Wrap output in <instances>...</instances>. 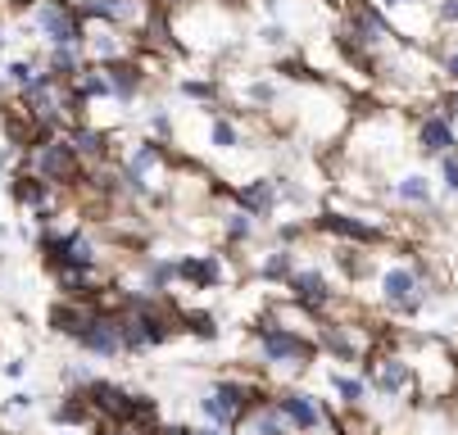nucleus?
<instances>
[{"instance_id":"1","label":"nucleus","mask_w":458,"mask_h":435,"mask_svg":"<svg viewBox=\"0 0 458 435\" xmlns=\"http://www.w3.org/2000/svg\"><path fill=\"white\" fill-rule=\"evenodd\" d=\"M123 181H127V191L141 196V200H164L173 186H177V172H173V163H168L164 141H146V146H137L132 155H127Z\"/></svg>"},{"instance_id":"2","label":"nucleus","mask_w":458,"mask_h":435,"mask_svg":"<svg viewBox=\"0 0 458 435\" xmlns=\"http://www.w3.org/2000/svg\"><path fill=\"white\" fill-rule=\"evenodd\" d=\"M254 349H259V358H264L268 367H309L313 354H318V340L264 318L254 327Z\"/></svg>"},{"instance_id":"3","label":"nucleus","mask_w":458,"mask_h":435,"mask_svg":"<svg viewBox=\"0 0 458 435\" xmlns=\"http://www.w3.org/2000/svg\"><path fill=\"white\" fill-rule=\"evenodd\" d=\"M28 23L37 28V37H46V46H73L87 37V19L73 0H32Z\"/></svg>"},{"instance_id":"4","label":"nucleus","mask_w":458,"mask_h":435,"mask_svg":"<svg viewBox=\"0 0 458 435\" xmlns=\"http://www.w3.org/2000/svg\"><path fill=\"white\" fill-rule=\"evenodd\" d=\"M377 295L390 314H418L427 304V272L413 268V264H390L377 277Z\"/></svg>"},{"instance_id":"5","label":"nucleus","mask_w":458,"mask_h":435,"mask_svg":"<svg viewBox=\"0 0 458 435\" xmlns=\"http://www.w3.org/2000/svg\"><path fill=\"white\" fill-rule=\"evenodd\" d=\"M254 404H264V395H259L254 386H245V381H218V386L200 399L205 417L218 422V426H232V431L241 426V417H245Z\"/></svg>"},{"instance_id":"6","label":"nucleus","mask_w":458,"mask_h":435,"mask_svg":"<svg viewBox=\"0 0 458 435\" xmlns=\"http://www.w3.org/2000/svg\"><path fill=\"white\" fill-rule=\"evenodd\" d=\"M82 46H87L91 64H118V59H137V46H141V41H137V32H127V28H118V23L91 19Z\"/></svg>"},{"instance_id":"7","label":"nucleus","mask_w":458,"mask_h":435,"mask_svg":"<svg viewBox=\"0 0 458 435\" xmlns=\"http://www.w3.org/2000/svg\"><path fill=\"white\" fill-rule=\"evenodd\" d=\"M286 290H291L295 304L313 308V314H322V308L336 304V290H332V281H327L322 268H295V272L286 277Z\"/></svg>"},{"instance_id":"8","label":"nucleus","mask_w":458,"mask_h":435,"mask_svg":"<svg viewBox=\"0 0 458 435\" xmlns=\"http://www.w3.org/2000/svg\"><path fill=\"white\" fill-rule=\"evenodd\" d=\"M413 141H418V150H422V155L440 159V155L458 150V128H454V118H445V113L436 109V113H422V118H418Z\"/></svg>"},{"instance_id":"9","label":"nucleus","mask_w":458,"mask_h":435,"mask_svg":"<svg viewBox=\"0 0 458 435\" xmlns=\"http://www.w3.org/2000/svg\"><path fill=\"white\" fill-rule=\"evenodd\" d=\"M78 340H82V349H91L100 358H114V354H123V318L118 314H100L96 308Z\"/></svg>"},{"instance_id":"10","label":"nucleus","mask_w":458,"mask_h":435,"mask_svg":"<svg viewBox=\"0 0 458 435\" xmlns=\"http://www.w3.org/2000/svg\"><path fill=\"white\" fill-rule=\"evenodd\" d=\"M232 200H236V209H245V213H254V218H268V213L277 209V200H282V181L254 177V181L236 186V191H232Z\"/></svg>"},{"instance_id":"11","label":"nucleus","mask_w":458,"mask_h":435,"mask_svg":"<svg viewBox=\"0 0 458 435\" xmlns=\"http://www.w3.org/2000/svg\"><path fill=\"white\" fill-rule=\"evenodd\" d=\"M177 277H182L191 290H214V286L227 277V268H223L218 255H186V259H177Z\"/></svg>"},{"instance_id":"12","label":"nucleus","mask_w":458,"mask_h":435,"mask_svg":"<svg viewBox=\"0 0 458 435\" xmlns=\"http://www.w3.org/2000/svg\"><path fill=\"white\" fill-rule=\"evenodd\" d=\"M87 395H91V408H96L100 417H109V422H132V399H137V395H127V390H118V386H109V381H91Z\"/></svg>"},{"instance_id":"13","label":"nucleus","mask_w":458,"mask_h":435,"mask_svg":"<svg viewBox=\"0 0 458 435\" xmlns=\"http://www.w3.org/2000/svg\"><path fill=\"white\" fill-rule=\"evenodd\" d=\"M277 408L286 413V422L300 431V435H309V431H318L327 417H322V408H318V399L313 395H304V390H286L282 399H277Z\"/></svg>"},{"instance_id":"14","label":"nucleus","mask_w":458,"mask_h":435,"mask_svg":"<svg viewBox=\"0 0 458 435\" xmlns=\"http://www.w3.org/2000/svg\"><path fill=\"white\" fill-rule=\"evenodd\" d=\"M368 377L377 381L381 395H404L413 386V363L409 358H377V367L368 363Z\"/></svg>"},{"instance_id":"15","label":"nucleus","mask_w":458,"mask_h":435,"mask_svg":"<svg viewBox=\"0 0 458 435\" xmlns=\"http://www.w3.org/2000/svg\"><path fill=\"white\" fill-rule=\"evenodd\" d=\"M295 426L286 422V413L277 408V404H254L245 417H241V426H236V435H291Z\"/></svg>"},{"instance_id":"16","label":"nucleus","mask_w":458,"mask_h":435,"mask_svg":"<svg viewBox=\"0 0 458 435\" xmlns=\"http://www.w3.org/2000/svg\"><path fill=\"white\" fill-rule=\"evenodd\" d=\"M109 69V87H114V100H137L141 87H146V69L137 64V59H118V64H105Z\"/></svg>"},{"instance_id":"17","label":"nucleus","mask_w":458,"mask_h":435,"mask_svg":"<svg viewBox=\"0 0 458 435\" xmlns=\"http://www.w3.org/2000/svg\"><path fill=\"white\" fill-rule=\"evenodd\" d=\"M82 69H87V46H82V41H73V46H50L46 73H55V78H64V82H73Z\"/></svg>"},{"instance_id":"18","label":"nucleus","mask_w":458,"mask_h":435,"mask_svg":"<svg viewBox=\"0 0 458 435\" xmlns=\"http://www.w3.org/2000/svg\"><path fill=\"white\" fill-rule=\"evenodd\" d=\"M395 200H400V205H413V209H431V200H436L431 177H422V172H404V177L395 181Z\"/></svg>"},{"instance_id":"19","label":"nucleus","mask_w":458,"mask_h":435,"mask_svg":"<svg viewBox=\"0 0 458 435\" xmlns=\"http://www.w3.org/2000/svg\"><path fill=\"white\" fill-rule=\"evenodd\" d=\"M69 137H73V146H78L82 163H100V159H109V137H105L100 128H91V122H78V128H73Z\"/></svg>"},{"instance_id":"20","label":"nucleus","mask_w":458,"mask_h":435,"mask_svg":"<svg viewBox=\"0 0 458 435\" xmlns=\"http://www.w3.org/2000/svg\"><path fill=\"white\" fill-rule=\"evenodd\" d=\"M173 281H182L173 259H146V290H150V295H164Z\"/></svg>"},{"instance_id":"21","label":"nucleus","mask_w":458,"mask_h":435,"mask_svg":"<svg viewBox=\"0 0 458 435\" xmlns=\"http://www.w3.org/2000/svg\"><path fill=\"white\" fill-rule=\"evenodd\" d=\"M209 146H214V150H223V155H227V150H236V146H241V128L218 113V118L209 122Z\"/></svg>"},{"instance_id":"22","label":"nucleus","mask_w":458,"mask_h":435,"mask_svg":"<svg viewBox=\"0 0 458 435\" xmlns=\"http://www.w3.org/2000/svg\"><path fill=\"white\" fill-rule=\"evenodd\" d=\"M223 236H227L232 245H245V240L254 236V213H245V209H232V213L223 218Z\"/></svg>"},{"instance_id":"23","label":"nucleus","mask_w":458,"mask_h":435,"mask_svg":"<svg viewBox=\"0 0 458 435\" xmlns=\"http://www.w3.org/2000/svg\"><path fill=\"white\" fill-rule=\"evenodd\" d=\"M295 272V259H291V250H273L264 264H259V277L264 281H286Z\"/></svg>"},{"instance_id":"24","label":"nucleus","mask_w":458,"mask_h":435,"mask_svg":"<svg viewBox=\"0 0 458 435\" xmlns=\"http://www.w3.org/2000/svg\"><path fill=\"white\" fill-rule=\"evenodd\" d=\"M91 413H96V408H91V395H69V399L59 404L55 417H59V422H87Z\"/></svg>"},{"instance_id":"25","label":"nucleus","mask_w":458,"mask_h":435,"mask_svg":"<svg viewBox=\"0 0 458 435\" xmlns=\"http://www.w3.org/2000/svg\"><path fill=\"white\" fill-rule=\"evenodd\" d=\"M177 91L186 100H218V82H209V78H182Z\"/></svg>"},{"instance_id":"26","label":"nucleus","mask_w":458,"mask_h":435,"mask_svg":"<svg viewBox=\"0 0 458 435\" xmlns=\"http://www.w3.org/2000/svg\"><path fill=\"white\" fill-rule=\"evenodd\" d=\"M182 331L200 336V340H214V336H218V327H214L209 314H182Z\"/></svg>"},{"instance_id":"27","label":"nucleus","mask_w":458,"mask_h":435,"mask_svg":"<svg viewBox=\"0 0 458 435\" xmlns=\"http://www.w3.org/2000/svg\"><path fill=\"white\" fill-rule=\"evenodd\" d=\"M436 163H440V186H445V196H458V150L440 155Z\"/></svg>"},{"instance_id":"28","label":"nucleus","mask_w":458,"mask_h":435,"mask_svg":"<svg viewBox=\"0 0 458 435\" xmlns=\"http://www.w3.org/2000/svg\"><path fill=\"white\" fill-rule=\"evenodd\" d=\"M37 78H41V73H37V69H32V64H28V59H14V64H10V69H5V82H14V87H19V91H28V87H32V82H37Z\"/></svg>"},{"instance_id":"29","label":"nucleus","mask_w":458,"mask_h":435,"mask_svg":"<svg viewBox=\"0 0 458 435\" xmlns=\"http://www.w3.org/2000/svg\"><path fill=\"white\" fill-rule=\"evenodd\" d=\"M332 390H336L350 408H359V399H363V381H354V377H332Z\"/></svg>"},{"instance_id":"30","label":"nucleus","mask_w":458,"mask_h":435,"mask_svg":"<svg viewBox=\"0 0 458 435\" xmlns=\"http://www.w3.org/2000/svg\"><path fill=\"white\" fill-rule=\"evenodd\" d=\"M436 73H440L445 87H458V50H445V54L436 59Z\"/></svg>"},{"instance_id":"31","label":"nucleus","mask_w":458,"mask_h":435,"mask_svg":"<svg viewBox=\"0 0 458 435\" xmlns=\"http://www.w3.org/2000/svg\"><path fill=\"white\" fill-rule=\"evenodd\" d=\"M250 105H259V109H264V105H277V87L273 82H250Z\"/></svg>"},{"instance_id":"32","label":"nucleus","mask_w":458,"mask_h":435,"mask_svg":"<svg viewBox=\"0 0 458 435\" xmlns=\"http://www.w3.org/2000/svg\"><path fill=\"white\" fill-rule=\"evenodd\" d=\"M436 19H440V28H458V0H440Z\"/></svg>"},{"instance_id":"33","label":"nucleus","mask_w":458,"mask_h":435,"mask_svg":"<svg viewBox=\"0 0 458 435\" xmlns=\"http://www.w3.org/2000/svg\"><path fill=\"white\" fill-rule=\"evenodd\" d=\"M150 132H155L159 141H168V137H173V122H168V113H164V109H155V113H150Z\"/></svg>"},{"instance_id":"34","label":"nucleus","mask_w":458,"mask_h":435,"mask_svg":"<svg viewBox=\"0 0 458 435\" xmlns=\"http://www.w3.org/2000/svg\"><path fill=\"white\" fill-rule=\"evenodd\" d=\"M105 435H146V431H141L137 422H114V426H109Z\"/></svg>"},{"instance_id":"35","label":"nucleus","mask_w":458,"mask_h":435,"mask_svg":"<svg viewBox=\"0 0 458 435\" xmlns=\"http://www.w3.org/2000/svg\"><path fill=\"white\" fill-rule=\"evenodd\" d=\"M277 236H282V240L291 245V240H300V236H304V227H300V222H286V227H282Z\"/></svg>"},{"instance_id":"36","label":"nucleus","mask_w":458,"mask_h":435,"mask_svg":"<svg viewBox=\"0 0 458 435\" xmlns=\"http://www.w3.org/2000/svg\"><path fill=\"white\" fill-rule=\"evenodd\" d=\"M155 435H200V431H186V426H168V431H155Z\"/></svg>"},{"instance_id":"37","label":"nucleus","mask_w":458,"mask_h":435,"mask_svg":"<svg viewBox=\"0 0 458 435\" xmlns=\"http://www.w3.org/2000/svg\"><path fill=\"white\" fill-rule=\"evenodd\" d=\"M200 435H232V426H218V422H214V426H205Z\"/></svg>"},{"instance_id":"38","label":"nucleus","mask_w":458,"mask_h":435,"mask_svg":"<svg viewBox=\"0 0 458 435\" xmlns=\"http://www.w3.org/2000/svg\"><path fill=\"white\" fill-rule=\"evenodd\" d=\"M386 5H418V0H381V10H386Z\"/></svg>"},{"instance_id":"39","label":"nucleus","mask_w":458,"mask_h":435,"mask_svg":"<svg viewBox=\"0 0 458 435\" xmlns=\"http://www.w3.org/2000/svg\"><path fill=\"white\" fill-rule=\"evenodd\" d=\"M0 46H5V32H0Z\"/></svg>"}]
</instances>
